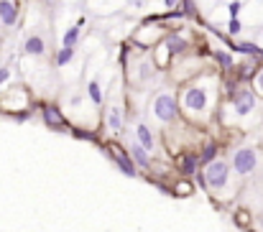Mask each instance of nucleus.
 <instances>
[{"mask_svg": "<svg viewBox=\"0 0 263 232\" xmlns=\"http://www.w3.org/2000/svg\"><path fill=\"white\" fill-rule=\"evenodd\" d=\"M202 176H204V189H207V191H212V194L217 197V194H220V191H225V189H228V184H230V166H228V161L215 158L212 163H207V166H204Z\"/></svg>", "mask_w": 263, "mask_h": 232, "instance_id": "nucleus-1", "label": "nucleus"}, {"mask_svg": "<svg viewBox=\"0 0 263 232\" xmlns=\"http://www.w3.org/2000/svg\"><path fill=\"white\" fill-rule=\"evenodd\" d=\"M181 107H184L192 118L207 112V110H210V89H207L202 82L189 84V87L184 89V94H181Z\"/></svg>", "mask_w": 263, "mask_h": 232, "instance_id": "nucleus-2", "label": "nucleus"}, {"mask_svg": "<svg viewBox=\"0 0 263 232\" xmlns=\"http://www.w3.org/2000/svg\"><path fill=\"white\" fill-rule=\"evenodd\" d=\"M238 176H251L253 171H256V166H258V153L253 151V148H238L233 158H230V163H228Z\"/></svg>", "mask_w": 263, "mask_h": 232, "instance_id": "nucleus-3", "label": "nucleus"}, {"mask_svg": "<svg viewBox=\"0 0 263 232\" xmlns=\"http://www.w3.org/2000/svg\"><path fill=\"white\" fill-rule=\"evenodd\" d=\"M151 110H154V115H156L161 123H172V120L179 118V102H176L174 94H169V92L159 94V97L151 102Z\"/></svg>", "mask_w": 263, "mask_h": 232, "instance_id": "nucleus-4", "label": "nucleus"}, {"mask_svg": "<svg viewBox=\"0 0 263 232\" xmlns=\"http://www.w3.org/2000/svg\"><path fill=\"white\" fill-rule=\"evenodd\" d=\"M253 107H256V94H253V89L238 87L235 94H233V110H235V115H238V118H246V115L253 112Z\"/></svg>", "mask_w": 263, "mask_h": 232, "instance_id": "nucleus-5", "label": "nucleus"}, {"mask_svg": "<svg viewBox=\"0 0 263 232\" xmlns=\"http://www.w3.org/2000/svg\"><path fill=\"white\" fill-rule=\"evenodd\" d=\"M107 153H110V158L115 161V166L125 173V176H138V171H136V163L130 161V156L125 153L120 146H115V143H110L107 146Z\"/></svg>", "mask_w": 263, "mask_h": 232, "instance_id": "nucleus-6", "label": "nucleus"}, {"mask_svg": "<svg viewBox=\"0 0 263 232\" xmlns=\"http://www.w3.org/2000/svg\"><path fill=\"white\" fill-rule=\"evenodd\" d=\"M41 115H44V123H46L49 128H54V130H67V118L59 112V107L44 105V107H41Z\"/></svg>", "mask_w": 263, "mask_h": 232, "instance_id": "nucleus-7", "label": "nucleus"}, {"mask_svg": "<svg viewBox=\"0 0 263 232\" xmlns=\"http://www.w3.org/2000/svg\"><path fill=\"white\" fill-rule=\"evenodd\" d=\"M18 23V3L15 0H0V26L13 28Z\"/></svg>", "mask_w": 263, "mask_h": 232, "instance_id": "nucleus-8", "label": "nucleus"}, {"mask_svg": "<svg viewBox=\"0 0 263 232\" xmlns=\"http://www.w3.org/2000/svg\"><path fill=\"white\" fill-rule=\"evenodd\" d=\"M136 143L146 151V153H151V151H156V141H154V133H151V128L146 125V123H138L136 125Z\"/></svg>", "mask_w": 263, "mask_h": 232, "instance_id": "nucleus-9", "label": "nucleus"}, {"mask_svg": "<svg viewBox=\"0 0 263 232\" xmlns=\"http://www.w3.org/2000/svg\"><path fill=\"white\" fill-rule=\"evenodd\" d=\"M164 46L169 49V54H172V56H181V54H186V49H189V41H186L184 36H179V33H166V38H164Z\"/></svg>", "mask_w": 263, "mask_h": 232, "instance_id": "nucleus-10", "label": "nucleus"}, {"mask_svg": "<svg viewBox=\"0 0 263 232\" xmlns=\"http://www.w3.org/2000/svg\"><path fill=\"white\" fill-rule=\"evenodd\" d=\"M23 51H26L28 56H44V54H46V44H44V38H41L39 33H31V36L26 38V44H23Z\"/></svg>", "mask_w": 263, "mask_h": 232, "instance_id": "nucleus-11", "label": "nucleus"}, {"mask_svg": "<svg viewBox=\"0 0 263 232\" xmlns=\"http://www.w3.org/2000/svg\"><path fill=\"white\" fill-rule=\"evenodd\" d=\"M105 125H107V130L110 133H120L123 130V110L120 107H107V112H105Z\"/></svg>", "mask_w": 263, "mask_h": 232, "instance_id": "nucleus-12", "label": "nucleus"}, {"mask_svg": "<svg viewBox=\"0 0 263 232\" xmlns=\"http://www.w3.org/2000/svg\"><path fill=\"white\" fill-rule=\"evenodd\" d=\"M197 168H199V158H197V153H184L181 156V161H179V171H181V176L184 179H192L194 173H197Z\"/></svg>", "mask_w": 263, "mask_h": 232, "instance_id": "nucleus-13", "label": "nucleus"}, {"mask_svg": "<svg viewBox=\"0 0 263 232\" xmlns=\"http://www.w3.org/2000/svg\"><path fill=\"white\" fill-rule=\"evenodd\" d=\"M128 156H130V161H133L136 166H141V168H146V171H148V168L154 166L151 156L146 153V151H143V148H141L138 143H133V146H130V153H128Z\"/></svg>", "mask_w": 263, "mask_h": 232, "instance_id": "nucleus-14", "label": "nucleus"}, {"mask_svg": "<svg viewBox=\"0 0 263 232\" xmlns=\"http://www.w3.org/2000/svg\"><path fill=\"white\" fill-rule=\"evenodd\" d=\"M215 156H217V143H215V141H210V143L202 148V153L197 156V158H199V163H202V166H207V163H212V161H215Z\"/></svg>", "mask_w": 263, "mask_h": 232, "instance_id": "nucleus-15", "label": "nucleus"}, {"mask_svg": "<svg viewBox=\"0 0 263 232\" xmlns=\"http://www.w3.org/2000/svg\"><path fill=\"white\" fill-rule=\"evenodd\" d=\"M87 97H89V102L102 105V89H100V82H97V79H92L87 84Z\"/></svg>", "mask_w": 263, "mask_h": 232, "instance_id": "nucleus-16", "label": "nucleus"}, {"mask_svg": "<svg viewBox=\"0 0 263 232\" xmlns=\"http://www.w3.org/2000/svg\"><path fill=\"white\" fill-rule=\"evenodd\" d=\"M80 41V26H72L67 33H64V38H62V44H64V49H74V44Z\"/></svg>", "mask_w": 263, "mask_h": 232, "instance_id": "nucleus-17", "label": "nucleus"}, {"mask_svg": "<svg viewBox=\"0 0 263 232\" xmlns=\"http://www.w3.org/2000/svg\"><path fill=\"white\" fill-rule=\"evenodd\" d=\"M72 59H74V49H62L57 54V67H67Z\"/></svg>", "mask_w": 263, "mask_h": 232, "instance_id": "nucleus-18", "label": "nucleus"}, {"mask_svg": "<svg viewBox=\"0 0 263 232\" xmlns=\"http://www.w3.org/2000/svg\"><path fill=\"white\" fill-rule=\"evenodd\" d=\"M215 62H220L222 69H233V59H230L228 51H215Z\"/></svg>", "mask_w": 263, "mask_h": 232, "instance_id": "nucleus-19", "label": "nucleus"}, {"mask_svg": "<svg viewBox=\"0 0 263 232\" xmlns=\"http://www.w3.org/2000/svg\"><path fill=\"white\" fill-rule=\"evenodd\" d=\"M72 136H74V138H85V141H92V143H97V136H95V133L80 130V128H72Z\"/></svg>", "mask_w": 263, "mask_h": 232, "instance_id": "nucleus-20", "label": "nucleus"}, {"mask_svg": "<svg viewBox=\"0 0 263 232\" xmlns=\"http://www.w3.org/2000/svg\"><path fill=\"white\" fill-rule=\"evenodd\" d=\"M228 31H230V36H238V33L243 31V23H240L238 18H230V23H228Z\"/></svg>", "mask_w": 263, "mask_h": 232, "instance_id": "nucleus-21", "label": "nucleus"}, {"mask_svg": "<svg viewBox=\"0 0 263 232\" xmlns=\"http://www.w3.org/2000/svg\"><path fill=\"white\" fill-rule=\"evenodd\" d=\"M228 10H230V18H238L240 10H243V3H240V0H233V3L228 5Z\"/></svg>", "mask_w": 263, "mask_h": 232, "instance_id": "nucleus-22", "label": "nucleus"}, {"mask_svg": "<svg viewBox=\"0 0 263 232\" xmlns=\"http://www.w3.org/2000/svg\"><path fill=\"white\" fill-rule=\"evenodd\" d=\"M174 194L176 197H179V194H181V197H186V194H192V186H189L186 181H179V184H176V189H174Z\"/></svg>", "mask_w": 263, "mask_h": 232, "instance_id": "nucleus-23", "label": "nucleus"}, {"mask_svg": "<svg viewBox=\"0 0 263 232\" xmlns=\"http://www.w3.org/2000/svg\"><path fill=\"white\" fill-rule=\"evenodd\" d=\"M184 15H189V18H197V8H194V3L192 0H184V10H181Z\"/></svg>", "mask_w": 263, "mask_h": 232, "instance_id": "nucleus-24", "label": "nucleus"}, {"mask_svg": "<svg viewBox=\"0 0 263 232\" xmlns=\"http://www.w3.org/2000/svg\"><path fill=\"white\" fill-rule=\"evenodd\" d=\"M253 84H256V89L263 94V69H258V72L253 74Z\"/></svg>", "mask_w": 263, "mask_h": 232, "instance_id": "nucleus-25", "label": "nucleus"}, {"mask_svg": "<svg viewBox=\"0 0 263 232\" xmlns=\"http://www.w3.org/2000/svg\"><path fill=\"white\" fill-rule=\"evenodd\" d=\"M13 77V72H10V67H0V87L8 82V79Z\"/></svg>", "mask_w": 263, "mask_h": 232, "instance_id": "nucleus-26", "label": "nucleus"}, {"mask_svg": "<svg viewBox=\"0 0 263 232\" xmlns=\"http://www.w3.org/2000/svg\"><path fill=\"white\" fill-rule=\"evenodd\" d=\"M164 3H166L169 8H176V3H179V0H164Z\"/></svg>", "mask_w": 263, "mask_h": 232, "instance_id": "nucleus-27", "label": "nucleus"}, {"mask_svg": "<svg viewBox=\"0 0 263 232\" xmlns=\"http://www.w3.org/2000/svg\"><path fill=\"white\" fill-rule=\"evenodd\" d=\"M258 227H261V232H263V215H258Z\"/></svg>", "mask_w": 263, "mask_h": 232, "instance_id": "nucleus-28", "label": "nucleus"}]
</instances>
